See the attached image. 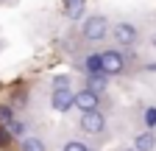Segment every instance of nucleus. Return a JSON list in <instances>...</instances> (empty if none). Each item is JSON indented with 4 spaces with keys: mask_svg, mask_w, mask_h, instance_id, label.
Masks as SVG:
<instances>
[{
    "mask_svg": "<svg viewBox=\"0 0 156 151\" xmlns=\"http://www.w3.org/2000/svg\"><path fill=\"white\" fill-rule=\"evenodd\" d=\"M84 67H87V73H103L101 70V53H89L84 59Z\"/></svg>",
    "mask_w": 156,
    "mask_h": 151,
    "instance_id": "nucleus-8",
    "label": "nucleus"
},
{
    "mask_svg": "<svg viewBox=\"0 0 156 151\" xmlns=\"http://www.w3.org/2000/svg\"><path fill=\"white\" fill-rule=\"evenodd\" d=\"M73 106H78L81 112H89V109H98L101 106V98H98V92L95 90H81V92H75L73 95Z\"/></svg>",
    "mask_w": 156,
    "mask_h": 151,
    "instance_id": "nucleus-5",
    "label": "nucleus"
},
{
    "mask_svg": "<svg viewBox=\"0 0 156 151\" xmlns=\"http://www.w3.org/2000/svg\"><path fill=\"white\" fill-rule=\"evenodd\" d=\"M6 143H9V129L0 126V145H6Z\"/></svg>",
    "mask_w": 156,
    "mask_h": 151,
    "instance_id": "nucleus-17",
    "label": "nucleus"
},
{
    "mask_svg": "<svg viewBox=\"0 0 156 151\" xmlns=\"http://www.w3.org/2000/svg\"><path fill=\"white\" fill-rule=\"evenodd\" d=\"M87 84H89V90H103L106 87V73H89V79H87Z\"/></svg>",
    "mask_w": 156,
    "mask_h": 151,
    "instance_id": "nucleus-9",
    "label": "nucleus"
},
{
    "mask_svg": "<svg viewBox=\"0 0 156 151\" xmlns=\"http://www.w3.org/2000/svg\"><path fill=\"white\" fill-rule=\"evenodd\" d=\"M23 151H45V143L36 137H25L23 140Z\"/></svg>",
    "mask_w": 156,
    "mask_h": 151,
    "instance_id": "nucleus-12",
    "label": "nucleus"
},
{
    "mask_svg": "<svg viewBox=\"0 0 156 151\" xmlns=\"http://www.w3.org/2000/svg\"><path fill=\"white\" fill-rule=\"evenodd\" d=\"M153 145H156V137L151 134V131H145V134H140L134 140V148L136 151H153Z\"/></svg>",
    "mask_w": 156,
    "mask_h": 151,
    "instance_id": "nucleus-7",
    "label": "nucleus"
},
{
    "mask_svg": "<svg viewBox=\"0 0 156 151\" xmlns=\"http://www.w3.org/2000/svg\"><path fill=\"white\" fill-rule=\"evenodd\" d=\"M78 126H81V131H87V134H101L106 129V118L98 109H89V112H81V123Z\"/></svg>",
    "mask_w": 156,
    "mask_h": 151,
    "instance_id": "nucleus-3",
    "label": "nucleus"
},
{
    "mask_svg": "<svg viewBox=\"0 0 156 151\" xmlns=\"http://www.w3.org/2000/svg\"><path fill=\"white\" fill-rule=\"evenodd\" d=\"M6 129H9V134H14V137H23V134H25V131H28L23 120H14V118H11L9 123H6Z\"/></svg>",
    "mask_w": 156,
    "mask_h": 151,
    "instance_id": "nucleus-10",
    "label": "nucleus"
},
{
    "mask_svg": "<svg viewBox=\"0 0 156 151\" xmlns=\"http://www.w3.org/2000/svg\"><path fill=\"white\" fill-rule=\"evenodd\" d=\"M101 70L106 76H120L126 70V56L120 50H103L101 53Z\"/></svg>",
    "mask_w": 156,
    "mask_h": 151,
    "instance_id": "nucleus-2",
    "label": "nucleus"
},
{
    "mask_svg": "<svg viewBox=\"0 0 156 151\" xmlns=\"http://www.w3.org/2000/svg\"><path fill=\"white\" fill-rule=\"evenodd\" d=\"M58 87H70V79H67V76H58V79L53 81V90H58Z\"/></svg>",
    "mask_w": 156,
    "mask_h": 151,
    "instance_id": "nucleus-16",
    "label": "nucleus"
},
{
    "mask_svg": "<svg viewBox=\"0 0 156 151\" xmlns=\"http://www.w3.org/2000/svg\"><path fill=\"white\" fill-rule=\"evenodd\" d=\"M106 34H109V23H106L103 14H92V17H87L84 25H81V36H84V39H89V42H101V39H106Z\"/></svg>",
    "mask_w": 156,
    "mask_h": 151,
    "instance_id": "nucleus-1",
    "label": "nucleus"
},
{
    "mask_svg": "<svg viewBox=\"0 0 156 151\" xmlns=\"http://www.w3.org/2000/svg\"><path fill=\"white\" fill-rule=\"evenodd\" d=\"M11 118H14V115H11V109H9V106H0V123L6 126V123H9Z\"/></svg>",
    "mask_w": 156,
    "mask_h": 151,
    "instance_id": "nucleus-14",
    "label": "nucleus"
},
{
    "mask_svg": "<svg viewBox=\"0 0 156 151\" xmlns=\"http://www.w3.org/2000/svg\"><path fill=\"white\" fill-rule=\"evenodd\" d=\"M136 28L131 25V23H114L112 25V39L117 42V45H123V48H131L134 42H136Z\"/></svg>",
    "mask_w": 156,
    "mask_h": 151,
    "instance_id": "nucleus-4",
    "label": "nucleus"
},
{
    "mask_svg": "<svg viewBox=\"0 0 156 151\" xmlns=\"http://www.w3.org/2000/svg\"><path fill=\"white\" fill-rule=\"evenodd\" d=\"M151 45H153V48H156V34H153V36H151Z\"/></svg>",
    "mask_w": 156,
    "mask_h": 151,
    "instance_id": "nucleus-19",
    "label": "nucleus"
},
{
    "mask_svg": "<svg viewBox=\"0 0 156 151\" xmlns=\"http://www.w3.org/2000/svg\"><path fill=\"white\" fill-rule=\"evenodd\" d=\"M145 123H148V126H151V129H153V126H156V109H153V106H151V109H148V112H145Z\"/></svg>",
    "mask_w": 156,
    "mask_h": 151,
    "instance_id": "nucleus-15",
    "label": "nucleus"
},
{
    "mask_svg": "<svg viewBox=\"0 0 156 151\" xmlns=\"http://www.w3.org/2000/svg\"><path fill=\"white\" fill-rule=\"evenodd\" d=\"M64 9H67V17H70V20H81V17H84V9H87V0H84V3L64 6Z\"/></svg>",
    "mask_w": 156,
    "mask_h": 151,
    "instance_id": "nucleus-11",
    "label": "nucleus"
},
{
    "mask_svg": "<svg viewBox=\"0 0 156 151\" xmlns=\"http://www.w3.org/2000/svg\"><path fill=\"white\" fill-rule=\"evenodd\" d=\"M62 151H89V145H84L81 140H70V143H67Z\"/></svg>",
    "mask_w": 156,
    "mask_h": 151,
    "instance_id": "nucleus-13",
    "label": "nucleus"
},
{
    "mask_svg": "<svg viewBox=\"0 0 156 151\" xmlns=\"http://www.w3.org/2000/svg\"><path fill=\"white\" fill-rule=\"evenodd\" d=\"M134 151H136V148H134Z\"/></svg>",
    "mask_w": 156,
    "mask_h": 151,
    "instance_id": "nucleus-20",
    "label": "nucleus"
},
{
    "mask_svg": "<svg viewBox=\"0 0 156 151\" xmlns=\"http://www.w3.org/2000/svg\"><path fill=\"white\" fill-rule=\"evenodd\" d=\"M50 104H53L56 112H70V109H73V92H70V87H58V90H53Z\"/></svg>",
    "mask_w": 156,
    "mask_h": 151,
    "instance_id": "nucleus-6",
    "label": "nucleus"
},
{
    "mask_svg": "<svg viewBox=\"0 0 156 151\" xmlns=\"http://www.w3.org/2000/svg\"><path fill=\"white\" fill-rule=\"evenodd\" d=\"M73 3H84V0H64V6H73Z\"/></svg>",
    "mask_w": 156,
    "mask_h": 151,
    "instance_id": "nucleus-18",
    "label": "nucleus"
}]
</instances>
